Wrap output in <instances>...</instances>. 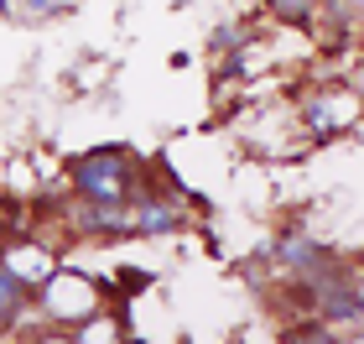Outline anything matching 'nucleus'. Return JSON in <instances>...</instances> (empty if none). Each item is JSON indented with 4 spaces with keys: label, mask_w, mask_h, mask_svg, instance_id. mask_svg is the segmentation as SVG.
<instances>
[{
    "label": "nucleus",
    "mask_w": 364,
    "mask_h": 344,
    "mask_svg": "<svg viewBox=\"0 0 364 344\" xmlns=\"http://www.w3.org/2000/svg\"><path fill=\"white\" fill-rule=\"evenodd\" d=\"M136 157L125 146H99V152L73 162V188L84 199H130L136 193Z\"/></svg>",
    "instance_id": "obj_1"
},
{
    "label": "nucleus",
    "mask_w": 364,
    "mask_h": 344,
    "mask_svg": "<svg viewBox=\"0 0 364 344\" xmlns=\"http://www.w3.org/2000/svg\"><path fill=\"white\" fill-rule=\"evenodd\" d=\"M37 303H42V313L53 318V323H84L89 313L105 308V292H99V282L84 276V271L53 266V276L37 287Z\"/></svg>",
    "instance_id": "obj_2"
},
{
    "label": "nucleus",
    "mask_w": 364,
    "mask_h": 344,
    "mask_svg": "<svg viewBox=\"0 0 364 344\" xmlns=\"http://www.w3.org/2000/svg\"><path fill=\"white\" fill-rule=\"evenodd\" d=\"M312 292H318V313H323L328 323H359V313H364V287H359L354 271L343 276V282L328 271V276L312 282Z\"/></svg>",
    "instance_id": "obj_3"
},
{
    "label": "nucleus",
    "mask_w": 364,
    "mask_h": 344,
    "mask_svg": "<svg viewBox=\"0 0 364 344\" xmlns=\"http://www.w3.org/2000/svg\"><path fill=\"white\" fill-rule=\"evenodd\" d=\"M276 261H281L291 276H302V282H318V276L333 271V251L318 245V240H307V235H281Z\"/></svg>",
    "instance_id": "obj_4"
},
{
    "label": "nucleus",
    "mask_w": 364,
    "mask_h": 344,
    "mask_svg": "<svg viewBox=\"0 0 364 344\" xmlns=\"http://www.w3.org/2000/svg\"><path fill=\"white\" fill-rule=\"evenodd\" d=\"M130 235H172L182 224V209L172 199H161V193H130Z\"/></svg>",
    "instance_id": "obj_5"
},
{
    "label": "nucleus",
    "mask_w": 364,
    "mask_h": 344,
    "mask_svg": "<svg viewBox=\"0 0 364 344\" xmlns=\"http://www.w3.org/2000/svg\"><path fill=\"white\" fill-rule=\"evenodd\" d=\"M359 120V100H354V89H328V94H318V100L307 105V125L312 130H349Z\"/></svg>",
    "instance_id": "obj_6"
},
{
    "label": "nucleus",
    "mask_w": 364,
    "mask_h": 344,
    "mask_svg": "<svg viewBox=\"0 0 364 344\" xmlns=\"http://www.w3.org/2000/svg\"><path fill=\"white\" fill-rule=\"evenodd\" d=\"M0 261H6V271H11L26 292H37L47 276H53V266H58L47 245H6V251H0Z\"/></svg>",
    "instance_id": "obj_7"
},
{
    "label": "nucleus",
    "mask_w": 364,
    "mask_h": 344,
    "mask_svg": "<svg viewBox=\"0 0 364 344\" xmlns=\"http://www.w3.org/2000/svg\"><path fill=\"white\" fill-rule=\"evenodd\" d=\"M271 11H276L281 21H287V26H302L307 16L318 11V0H271Z\"/></svg>",
    "instance_id": "obj_8"
},
{
    "label": "nucleus",
    "mask_w": 364,
    "mask_h": 344,
    "mask_svg": "<svg viewBox=\"0 0 364 344\" xmlns=\"http://www.w3.org/2000/svg\"><path fill=\"white\" fill-rule=\"evenodd\" d=\"M146 282H151V271H136V266L114 271V287H120L125 298H136V292H146Z\"/></svg>",
    "instance_id": "obj_9"
}]
</instances>
